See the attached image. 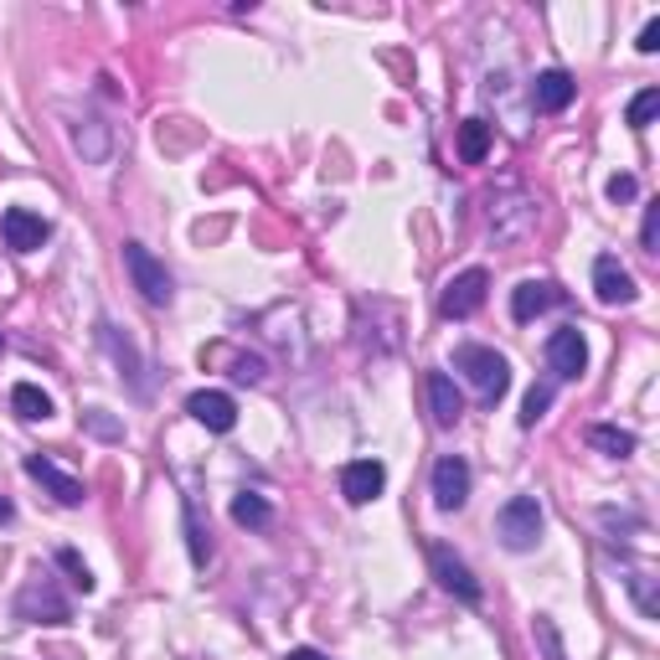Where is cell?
<instances>
[{
	"instance_id": "1",
	"label": "cell",
	"mask_w": 660,
	"mask_h": 660,
	"mask_svg": "<svg viewBox=\"0 0 660 660\" xmlns=\"http://www.w3.org/2000/svg\"><path fill=\"white\" fill-rule=\"evenodd\" d=\"M454 371H465V382L475 388V398L486 408H496L505 398V388H511V367H505L501 351H490V346H460L454 351Z\"/></svg>"
},
{
	"instance_id": "2",
	"label": "cell",
	"mask_w": 660,
	"mask_h": 660,
	"mask_svg": "<svg viewBox=\"0 0 660 660\" xmlns=\"http://www.w3.org/2000/svg\"><path fill=\"white\" fill-rule=\"evenodd\" d=\"M542 501L537 496H511V501L496 511V537H501L505 552H531L537 537H542Z\"/></svg>"
},
{
	"instance_id": "3",
	"label": "cell",
	"mask_w": 660,
	"mask_h": 660,
	"mask_svg": "<svg viewBox=\"0 0 660 660\" xmlns=\"http://www.w3.org/2000/svg\"><path fill=\"white\" fill-rule=\"evenodd\" d=\"M124 273H130V284L139 290L145 305H171V294H175L171 269H166L145 243H124Z\"/></svg>"
},
{
	"instance_id": "4",
	"label": "cell",
	"mask_w": 660,
	"mask_h": 660,
	"mask_svg": "<svg viewBox=\"0 0 660 660\" xmlns=\"http://www.w3.org/2000/svg\"><path fill=\"white\" fill-rule=\"evenodd\" d=\"M16 620L26 624H68L73 620V603L58 594V583L52 578H26L21 583V594H16Z\"/></svg>"
},
{
	"instance_id": "5",
	"label": "cell",
	"mask_w": 660,
	"mask_h": 660,
	"mask_svg": "<svg viewBox=\"0 0 660 660\" xmlns=\"http://www.w3.org/2000/svg\"><path fill=\"white\" fill-rule=\"evenodd\" d=\"M537 228V201L526 192H505V196H490V237L496 243H516Z\"/></svg>"
},
{
	"instance_id": "6",
	"label": "cell",
	"mask_w": 660,
	"mask_h": 660,
	"mask_svg": "<svg viewBox=\"0 0 660 660\" xmlns=\"http://www.w3.org/2000/svg\"><path fill=\"white\" fill-rule=\"evenodd\" d=\"M486 290H490V273L486 269L454 273V279L444 284V294H439V315H444V320H469V315L486 305Z\"/></svg>"
},
{
	"instance_id": "7",
	"label": "cell",
	"mask_w": 660,
	"mask_h": 660,
	"mask_svg": "<svg viewBox=\"0 0 660 660\" xmlns=\"http://www.w3.org/2000/svg\"><path fill=\"white\" fill-rule=\"evenodd\" d=\"M547 371H552L558 382H578L583 371H588V346H583V335L573 326L547 335Z\"/></svg>"
},
{
	"instance_id": "8",
	"label": "cell",
	"mask_w": 660,
	"mask_h": 660,
	"mask_svg": "<svg viewBox=\"0 0 660 660\" xmlns=\"http://www.w3.org/2000/svg\"><path fill=\"white\" fill-rule=\"evenodd\" d=\"M428 567H433L439 588H444V594H454L460 603H480V599H486L480 578H475V573H469V567L460 563V558H454L449 547H433V552H428Z\"/></svg>"
},
{
	"instance_id": "9",
	"label": "cell",
	"mask_w": 660,
	"mask_h": 660,
	"mask_svg": "<svg viewBox=\"0 0 660 660\" xmlns=\"http://www.w3.org/2000/svg\"><path fill=\"white\" fill-rule=\"evenodd\" d=\"M594 294L603 305H635L640 284H635V273L624 269L614 253H603V258H594Z\"/></svg>"
},
{
	"instance_id": "10",
	"label": "cell",
	"mask_w": 660,
	"mask_h": 660,
	"mask_svg": "<svg viewBox=\"0 0 660 660\" xmlns=\"http://www.w3.org/2000/svg\"><path fill=\"white\" fill-rule=\"evenodd\" d=\"M465 501H469V465L460 454H444L433 465V505L439 511H460Z\"/></svg>"
},
{
	"instance_id": "11",
	"label": "cell",
	"mask_w": 660,
	"mask_h": 660,
	"mask_svg": "<svg viewBox=\"0 0 660 660\" xmlns=\"http://www.w3.org/2000/svg\"><path fill=\"white\" fill-rule=\"evenodd\" d=\"M26 475H32L58 505H83V480H73L68 469H58L47 454H26Z\"/></svg>"
},
{
	"instance_id": "12",
	"label": "cell",
	"mask_w": 660,
	"mask_h": 660,
	"mask_svg": "<svg viewBox=\"0 0 660 660\" xmlns=\"http://www.w3.org/2000/svg\"><path fill=\"white\" fill-rule=\"evenodd\" d=\"M382 486H388V469H382V460H351L346 469H341V496H346L351 505H367L382 496Z\"/></svg>"
},
{
	"instance_id": "13",
	"label": "cell",
	"mask_w": 660,
	"mask_h": 660,
	"mask_svg": "<svg viewBox=\"0 0 660 660\" xmlns=\"http://www.w3.org/2000/svg\"><path fill=\"white\" fill-rule=\"evenodd\" d=\"M0 233H5V248L16 253H37L47 237H52V228H47V217L26 212V207H11V212L0 217Z\"/></svg>"
},
{
	"instance_id": "14",
	"label": "cell",
	"mask_w": 660,
	"mask_h": 660,
	"mask_svg": "<svg viewBox=\"0 0 660 660\" xmlns=\"http://www.w3.org/2000/svg\"><path fill=\"white\" fill-rule=\"evenodd\" d=\"M424 392H428V418H433L439 428H454L460 418H465V398H460V388H454L449 371H428Z\"/></svg>"
},
{
	"instance_id": "15",
	"label": "cell",
	"mask_w": 660,
	"mask_h": 660,
	"mask_svg": "<svg viewBox=\"0 0 660 660\" xmlns=\"http://www.w3.org/2000/svg\"><path fill=\"white\" fill-rule=\"evenodd\" d=\"M186 413H192L201 428H212V433H228V428L237 424V403L228 392H212V388L192 392V398H186Z\"/></svg>"
},
{
	"instance_id": "16",
	"label": "cell",
	"mask_w": 660,
	"mask_h": 660,
	"mask_svg": "<svg viewBox=\"0 0 660 660\" xmlns=\"http://www.w3.org/2000/svg\"><path fill=\"white\" fill-rule=\"evenodd\" d=\"M552 305H563V290H558L552 279H526V284H516V294H511V315H516V320H537V315H547Z\"/></svg>"
},
{
	"instance_id": "17",
	"label": "cell",
	"mask_w": 660,
	"mask_h": 660,
	"mask_svg": "<svg viewBox=\"0 0 660 660\" xmlns=\"http://www.w3.org/2000/svg\"><path fill=\"white\" fill-rule=\"evenodd\" d=\"M573 94H578V83L567 78L563 68H547L542 78L531 83V103H537V114H563L567 103H573Z\"/></svg>"
},
{
	"instance_id": "18",
	"label": "cell",
	"mask_w": 660,
	"mask_h": 660,
	"mask_svg": "<svg viewBox=\"0 0 660 660\" xmlns=\"http://www.w3.org/2000/svg\"><path fill=\"white\" fill-rule=\"evenodd\" d=\"M11 408H16V418H26V424H41V418H52V398H47L37 382H16V388H11Z\"/></svg>"
},
{
	"instance_id": "19",
	"label": "cell",
	"mask_w": 660,
	"mask_h": 660,
	"mask_svg": "<svg viewBox=\"0 0 660 660\" xmlns=\"http://www.w3.org/2000/svg\"><path fill=\"white\" fill-rule=\"evenodd\" d=\"M588 444L599 449V454H609V460H630L635 454V433L630 428H614V424H594L588 428Z\"/></svg>"
},
{
	"instance_id": "20",
	"label": "cell",
	"mask_w": 660,
	"mask_h": 660,
	"mask_svg": "<svg viewBox=\"0 0 660 660\" xmlns=\"http://www.w3.org/2000/svg\"><path fill=\"white\" fill-rule=\"evenodd\" d=\"M490 156V124L486 119H465L460 124V160L465 166H480Z\"/></svg>"
},
{
	"instance_id": "21",
	"label": "cell",
	"mask_w": 660,
	"mask_h": 660,
	"mask_svg": "<svg viewBox=\"0 0 660 660\" xmlns=\"http://www.w3.org/2000/svg\"><path fill=\"white\" fill-rule=\"evenodd\" d=\"M233 522H237V526H248V531H264V526L273 522V505L264 501V496L243 490V496L233 501Z\"/></svg>"
},
{
	"instance_id": "22",
	"label": "cell",
	"mask_w": 660,
	"mask_h": 660,
	"mask_svg": "<svg viewBox=\"0 0 660 660\" xmlns=\"http://www.w3.org/2000/svg\"><path fill=\"white\" fill-rule=\"evenodd\" d=\"M656 114H660V88H640L630 98V130H650Z\"/></svg>"
},
{
	"instance_id": "23",
	"label": "cell",
	"mask_w": 660,
	"mask_h": 660,
	"mask_svg": "<svg viewBox=\"0 0 660 660\" xmlns=\"http://www.w3.org/2000/svg\"><path fill=\"white\" fill-rule=\"evenodd\" d=\"M547 408H552V382H537L522 403V428H537L547 418Z\"/></svg>"
},
{
	"instance_id": "24",
	"label": "cell",
	"mask_w": 660,
	"mask_h": 660,
	"mask_svg": "<svg viewBox=\"0 0 660 660\" xmlns=\"http://www.w3.org/2000/svg\"><path fill=\"white\" fill-rule=\"evenodd\" d=\"M531 635H537V650H542V660H567L563 635H558V624L547 620V614H537V624H531Z\"/></svg>"
},
{
	"instance_id": "25",
	"label": "cell",
	"mask_w": 660,
	"mask_h": 660,
	"mask_svg": "<svg viewBox=\"0 0 660 660\" xmlns=\"http://www.w3.org/2000/svg\"><path fill=\"white\" fill-rule=\"evenodd\" d=\"M58 567L73 578V588H78V594H94V573H88V563H83L73 547H58Z\"/></svg>"
},
{
	"instance_id": "26",
	"label": "cell",
	"mask_w": 660,
	"mask_h": 660,
	"mask_svg": "<svg viewBox=\"0 0 660 660\" xmlns=\"http://www.w3.org/2000/svg\"><path fill=\"white\" fill-rule=\"evenodd\" d=\"M186 537H192V563L207 567V558H212V547H207V537H201V526H196V511L186 505Z\"/></svg>"
},
{
	"instance_id": "27",
	"label": "cell",
	"mask_w": 660,
	"mask_h": 660,
	"mask_svg": "<svg viewBox=\"0 0 660 660\" xmlns=\"http://www.w3.org/2000/svg\"><path fill=\"white\" fill-rule=\"evenodd\" d=\"M233 377H237V382H253V388H258V382L269 377V367H264V356H237V362H233Z\"/></svg>"
},
{
	"instance_id": "28",
	"label": "cell",
	"mask_w": 660,
	"mask_h": 660,
	"mask_svg": "<svg viewBox=\"0 0 660 660\" xmlns=\"http://www.w3.org/2000/svg\"><path fill=\"white\" fill-rule=\"evenodd\" d=\"M630 594H635V603H640L645 620H656V594H650V578H645V573H635V578H630Z\"/></svg>"
},
{
	"instance_id": "29",
	"label": "cell",
	"mask_w": 660,
	"mask_h": 660,
	"mask_svg": "<svg viewBox=\"0 0 660 660\" xmlns=\"http://www.w3.org/2000/svg\"><path fill=\"white\" fill-rule=\"evenodd\" d=\"M640 243H645V253H660V207H645V222H640Z\"/></svg>"
},
{
	"instance_id": "30",
	"label": "cell",
	"mask_w": 660,
	"mask_h": 660,
	"mask_svg": "<svg viewBox=\"0 0 660 660\" xmlns=\"http://www.w3.org/2000/svg\"><path fill=\"white\" fill-rule=\"evenodd\" d=\"M635 175H609V201H635Z\"/></svg>"
},
{
	"instance_id": "31",
	"label": "cell",
	"mask_w": 660,
	"mask_h": 660,
	"mask_svg": "<svg viewBox=\"0 0 660 660\" xmlns=\"http://www.w3.org/2000/svg\"><path fill=\"white\" fill-rule=\"evenodd\" d=\"M635 47H640L645 58H656V52H660V21H645V32H640V41H635Z\"/></svg>"
},
{
	"instance_id": "32",
	"label": "cell",
	"mask_w": 660,
	"mask_h": 660,
	"mask_svg": "<svg viewBox=\"0 0 660 660\" xmlns=\"http://www.w3.org/2000/svg\"><path fill=\"white\" fill-rule=\"evenodd\" d=\"M88 428H94V433H103V439H119V433H124V428H119L114 418H103V413H88Z\"/></svg>"
},
{
	"instance_id": "33",
	"label": "cell",
	"mask_w": 660,
	"mask_h": 660,
	"mask_svg": "<svg viewBox=\"0 0 660 660\" xmlns=\"http://www.w3.org/2000/svg\"><path fill=\"white\" fill-rule=\"evenodd\" d=\"M284 660H330V656H320V650H310V645H300V650H290Z\"/></svg>"
},
{
	"instance_id": "34",
	"label": "cell",
	"mask_w": 660,
	"mask_h": 660,
	"mask_svg": "<svg viewBox=\"0 0 660 660\" xmlns=\"http://www.w3.org/2000/svg\"><path fill=\"white\" fill-rule=\"evenodd\" d=\"M11 516H16V505H11V501H5V496H0V526L11 522Z\"/></svg>"
},
{
	"instance_id": "35",
	"label": "cell",
	"mask_w": 660,
	"mask_h": 660,
	"mask_svg": "<svg viewBox=\"0 0 660 660\" xmlns=\"http://www.w3.org/2000/svg\"><path fill=\"white\" fill-rule=\"evenodd\" d=\"M0 351H5V335H0Z\"/></svg>"
}]
</instances>
